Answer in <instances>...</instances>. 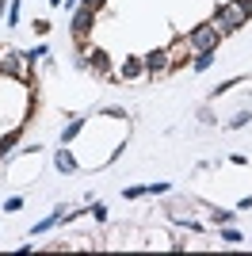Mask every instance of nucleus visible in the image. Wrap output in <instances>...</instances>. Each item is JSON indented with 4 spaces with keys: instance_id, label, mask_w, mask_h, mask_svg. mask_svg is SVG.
<instances>
[{
    "instance_id": "nucleus-1",
    "label": "nucleus",
    "mask_w": 252,
    "mask_h": 256,
    "mask_svg": "<svg viewBox=\"0 0 252 256\" xmlns=\"http://www.w3.org/2000/svg\"><path fill=\"white\" fill-rule=\"evenodd\" d=\"M218 38H222V31L210 23V27H195V31L188 34V46H191L195 54H199V50H214V46H218Z\"/></svg>"
},
{
    "instance_id": "nucleus-2",
    "label": "nucleus",
    "mask_w": 252,
    "mask_h": 256,
    "mask_svg": "<svg viewBox=\"0 0 252 256\" xmlns=\"http://www.w3.org/2000/svg\"><path fill=\"white\" fill-rule=\"evenodd\" d=\"M168 69H172V50H153L146 58V73L149 76H164Z\"/></svg>"
},
{
    "instance_id": "nucleus-3",
    "label": "nucleus",
    "mask_w": 252,
    "mask_h": 256,
    "mask_svg": "<svg viewBox=\"0 0 252 256\" xmlns=\"http://www.w3.org/2000/svg\"><path fill=\"white\" fill-rule=\"evenodd\" d=\"M241 23H244V16L233 8V4H226V8L214 12V27H222V31H237Z\"/></svg>"
},
{
    "instance_id": "nucleus-4",
    "label": "nucleus",
    "mask_w": 252,
    "mask_h": 256,
    "mask_svg": "<svg viewBox=\"0 0 252 256\" xmlns=\"http://www.w3.org/2000/svg\"><path fill=\"white\" fill-rule=\"evenodd\" d=\"M23 69H27V54H16V50H4V54H0V73L23 76Z\"/></svg>"
},
{
    "instance_id": "nucleus-5",
    "label": "nucleus",
    "mask_w": 252,
    "mask_h": 256,
    "mask_svg": "<svg viewBox=\"0 0 252 256\" xmlns=\"http://www.w3.org/2000/svg\"><path fill=\"white\" fill-rule=\"evenodd\" d=\"M76 65H80V69H88V65H92L96 73H111V65H107V54H104V50H92V54H84V58H80Z\"/></svg>"
},
{
    "instance_id": "nucleus-6",
    "label": "nucleus",
    "mask_w": 252,
    "mask_h": 256,
    "mask_svg": "<svg viewBox=\"0 0 252 256\" xmlns=\"http://www.w3.org/2000/svg\"><path fill=\"white\" fill-rule=\"evenodd\" d=\"M92 23H96V12L92 8H80V12H76V20H73V34H76V38H84Z\"/></svg>"
},
{
    "instance_id": "nucleus-7",
    "label": "nucleus",
    "mask_w": 252,
    "mask_h": 256,
    "mask_svg": "<svg viewBox=\"0 0 252 256\" xmlns=\"http://www.w3.org/2000/svg\"><path fill=\"white\" fill-rule=\"evenodd\" d=\"M146 73V62H138V58H130V62H122V69H118V76L122 80H134V76Z\"/></svg>"
},
{
    "instance_id": "nucleus-8",
    "label": "nucleus",
    "mask_w": 252,
    "mask_h": 256,
    "mask_svg": "<svg viewBox=\"0 0 252 256\" xmlns=\"http://www.w3.org/2000/svg\"><path fill=\"white\" fill-rule=\"evenodd\" d=\"M54 164H58L62 172H73L76 168V160H73V153H69V150H58V153H54Z\"/></svg>"
},
{
    "instance_id": "nucleus-9",
    "label": "nucleus",
    "mask_w": 252,
    "mask_h": 256,
    "mask_svg": "<svg viewBox=\"0 0 252 256\" xmlns=\"http://www.w3.org/2000/svg\"><path fill=\"white\" fill-rule=\"evenodd\" d=\"M16 142H20V130H12V134H4V138H0V157H8Z\"/></svg>"
},
{
    "instance_id": "nucleus-10",
    "label": "nucleus",
    "mask_w": 252,
    "mask_h": 256,
    "mask_svg": "<svg viewBox=\"0 0 252 256\" xmlns=\"http://www.w3.org/2000/svg\"><path fill=\"white\" fill-rule=\"evenodd\" d=\"M210 62H214V50H199V54H195V69H199V73L210 69Z\"/></svg>"
},
{
    "instance_id": "nucleus-11",
    "label": "nucleus",
    "mask_w": 252,
    "mask_h": 256,
    "mask_svg": "<svg viewBox=\"0 0 252 256\" xmlns=\"http://www.w3.org/2000/svg\"><path fill=\"white\" fill-rule=\"evenodd\" d=\"M80 126H84V118H73V122H69V126L62 130V142H69V138H76V134H80Z\"/></svg>"
},
{
    "instance_id": "nucleus-12",
    "label": "nucleus",
    "mask_w": 252,
    "mask_h": 256,
    "mask_svg": "<svg viewBox=\"0 0 252 256\" xmlns=\"http://www.w3.org/2000/svg\"><path fill=\"white\" fill-rule=\"evenodd\" d=\"M230 4L241 12V16H252V0H230Z\"/></svg>"
},
{
    "instance_id": "nucleus-13",
    "label": "nucleus",
    "mask_w": 252,
    "mask_h": 256,
    "mask_svg": "<svg viewBox=\"0 0 252 256\" xmlns=\"http://www.w3.org/2000/svg\"><path fill=\"white\" fill-rule=\"evenodd\" d=\"M248 118H252V115H248V111H237V115H233V118H230V126H244V122H248Z\"/></svg>"
},
{
    "instance_id": "nucleus-14",
    "label": "nucleus",
    "mask_w": 252,
    "mask_h": 256,
    "mask_svg": "<svg viewBox=\"0 0 252 256\" xmlns=\"http://www.w3.org/2000/svg\"><path fill=\"white\" fill-rule=\"evenodd\" d=\"M214 222H222V226H230V222H233V210H218V214H214Z\"/></svg>"
},
{
    "instance_id": "nucleus-15",
    "label": "nucleus",
    "mask_w": 252,
    "mask_h": 256,
    "mask_svg": "<svg viewBox=\"0 0 252 256\" xmlns=\"http://www.w3.org/2000/svg\"><path fill=\"white\" fill-rule=\"evenodd\" d=\"M8 23H20V0H12V12H8Z\"/></svg>"
},
{
    "instance_id": "nucleus-16",
    "label": "nucleus",
    "mask_w": 252,
    "mask_h": 256,
    "mask_svg": "<svg viewBox=\"0 0 252 256\" xmlns=\"http://www.w3.org/2000/svg\"><path fill=\"white\" fill-rule=\"evenodd\" d=\"M84 8H92V12H100V8H104V0H84Z\"/></svg>"
},
{
    "instance_id": "nucleus-17",
    "label": "nucleus",
    "mask_w": 252,
    "mask_h": 256,
    "mask_svg": "<svg viewBox=\"0 0 252 256\" xmlns=\"http://www.w3.org/2000/svg\"><path fill=\"white\" fill-rule=\"evenodd\" d=\"M50 4H54V8H62V0H50Z\"/></svg>"
},
{
    "instance_id": "nucleus-18",
    "label": "nucleus",
    "mask_w": 252,
    "mask_h": 256,
    "mask_svg": "<svg viewBox=\"0 0 252 256\" xmlns=\"http://www.w3.org/2000/svg\"><path fill=\"white\" fill-rule=\"evenodd\" d=\"M0 16H4V0H0Z\"/></svg>"
}]
</instances>
